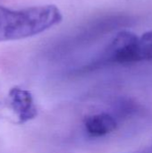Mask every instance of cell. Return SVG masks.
I'll list each match as a JSON object with an SVG mask.
<instances>
[{"mask_svg":"<svg viewBox=\"0 0 152 153\" xmlns=\"http://www.w3.org/2000/svg\"><path fill=\"white\" fill-rule=\"evenodd\" d=\"M63 15L54 4L19 10L0 5V41L22 39L38 35L61 22Z\"/></svg>","mask_w":152,"mask_h":153,"instance_id":"cell-1","label":"cell"},{"mask_svg":"<svg viewBox=\"0 0 152 153\" xmlns=\"http://www.w3.org/2000/svg\"><path fill=\"white\" fill-rule=\"evenodd\" d=\"M140 61L152 60V30L144 32L138 40Z\"/></svg>","mask_w":152,"mask_h":153,"instance_id":"cell-5","label":"cell"},{"mask_svg":"<svg viewBox=\"0 0 152 153\" xmlns=\"http://www.w3.org/2000/svg\"><path fill=\"white\" fill-rule=\"evenodd\" d=\"M138 40L139 37L132 31H119L103 51L101 62L116 64L139 62Z\"/></svg>","mask_w":152,"mask_h":153,"instance_id":"cell-2","label":"cell"},{"mask_svg":"<svg viewBox=\"0 0 152 153\" xmlns=\"http://www.w3.org/2000/svg\"><path fill=\"white\" fill-rule=\"evenodd\" d=\"M10 105L21 123H25L37 116V108L30 92L21 88H13L9 92Z\"/></svg>","mask_w":152,"mask_h":153,"instance_id":"cell-3","label":"cell"},{"mask_svg":"<svg viewBox=\"0 0 152 153\" xmlns=\"http://www.w3.org/2000/svg\"><path fill=\"white\" fill-rule=\"evenodd\" d=\"M86 132L93 137L107 135L116 129V119L108 113H99L90 116L84 123Z\"/></svg>","mask_w":152,"mask_h":153,"instance_id":"cell-4","label":"cell"}]
</instances>
